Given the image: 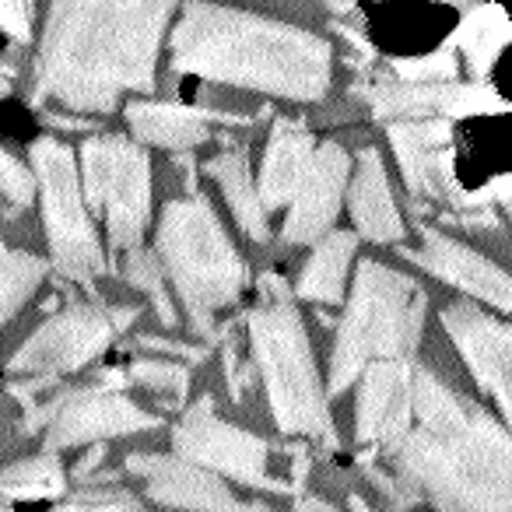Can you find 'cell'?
<instances>
[{"mask_svg":"<svg viewBox=\"0 0 512 512\" xmlns=\"http://www.w3.org/2000/svg\"><path fill=\"white\" fill-rule=\"evenodd\" d=\"M421 239L425 242H421L418 260L425 271H432L435 278L460 288V292L474 295V299L488 302V306L512 309V278L502 267L491 264L488 256L474 253L470 246H463V242L449 239V235H442V232H432V228H428Z\"/></svg>","mask_w":512,"mask_h":512,"instance_id":"cell-18","label":"cell"},{"mask_svg":"<svg viewBox=\"0 0 512 512\" xmlns=\"http://www.w3.org/2000/svg\"><path fill=\"white\" fill-rule=\"evenodd\" d=\"M130 379L141 386H151V390H165L183 397L186 386H190V372L183 365H169V362H137L130 369Z\"/></svg>","mask_w":512,"mask_h":512,"instance_id":"cell-30","label":"cell"},{"mask_svg":"<svg viewBox=\"0 0 512 512\" xmlns=\"http://www.w3.org/2000/svg\"><path fill=\"white\" fill-rule=\"evenodd\" d=\"M36 421L50 425V435H46V446L50 449L113 439V435H130V432H141V428L158 425L155 414H148L144 407H137L134 400H127L123 393H116L106 383L64 393Z\"/></svg>","mask_w":512,"mask_h":512,"instance_id":"cell-11","label":"cell"},{"mask_svg":"<svg viewBox=\"0 0 512 512\" xmlns=\"http://www.w3.org/2000/svg\"><path fill=\"white\" fill-rule=\"evenodd\" d=\"M176 0H53L39 99L74 113H109L127 92L155 85V60Z\"/></svg>","mask_w":512,"mask_h":512,"instance_id":"cell-1","label":"cell"},{"mask_svg":"<svg viewBox=\"0 0 512 512\" xmlns=\"http://www.w3.org/2000/svg\"><path fill=\"white\" fill-rule=\"evenodd\" d=\"M313 151H316L313 134H309L302 123H295V120L274 123L264 165H260V183H256L267 211L292 204V197L299 193L302 179H306V172H309V162H313Z\"/></svg>","mask_w":512,"mask_h":512,"instance_id":"cell-19","label":"cell"},{"mask_svg":"<svg viewBox=\"0 0 512 512\" xmlns=\"http://www.w3.org/2000/svg\"><path fill=\"white\" fill-rule=\"evenodd\" d=\"M256 288H260V309L249 316V337L264 372L274 421L288 435L334 442L327 397H323L306 327L299 309L292 306L288 285L278 274H264Z\"/></svg>","mask_w":512,"mask_h":512,"instance_id":"cell-4","label":"cell"},{"mask_svg":"<svg viewBox=\"0 0 512 512\" xmlns=\"http://www.w3.org/2000/svg\"><path fill=\"white\" fill-rule=\"evenodd\" d=\"M176 453L190 463L214 470V474H228L232 481L249 484V488H278L267 474V446L260 435H249L242 428H232L214 414L211 400H200L172 432ZM281 491V488H278Z\"/></svg>","mask_w":512,"mask_h":512,"instance_id":"cell-10","label":"cell"},{"mask_svg":"<svg viewBox=\"0 0 512 512\" xmlns=\"http://www.w3.org/2000/svg\"><path fill=\"white\" fill-rule=\"evenodd\" d=\"M358 239L351 232H327L316 242L309 256L306 271L299 278V295L313 302H341L344 299V278H348L351 256H355Z\"/></svg>","mask_w":512,"mask_h":512,"instance_id":"cell-23","label":"cell"},{"mask_svg":"<svg viewBox=\"0 0 512 512\" xmlns=\"http://www.w3.org/2000/svg\"><path fill=\"white\" fill-rule=\"evenodd\" d=\"M134 309H99V306H67L64 313L50 316L8 362L11 376L29 379H57L88 365L109 341L130 323Z\"/></svg>","mask_w":512,"mask_h":512,"instance_id":"cell-9","label":"cell"},{"mask_svg":"<svg viewBox=\"0 0 512 512\" xmlns=\"http://www.w3.org/2000/svg\"><path fill=\"white\" fill-rule=\"evenodd\" d=\"M207 172L218 179V186H221V193H225L228 207H232L235 221L246 228L249 239L267 242V235H271V228H267V207L253 183V169H249L246 148L221 151L218 158L207 162Z\"/></svg>","mask_w":512,"mask_h":512,"instance_id":"cell-22","label":"cell"},{"mask_svg":"<svg viewBox=\"0 0 512 512\" xmlns=\"http://www.w3.org/2000/svg\"><path fill=\"white\" fill-rule=\"evenodd\" d=\"M425 327V292L407 274L365 260L341 320L330 358V393H341L365 365L379 358H407Z\"/></svg>","mask_w":512,"mask_h":512,"instance_id":"cell-5","label":"cell"},{"mask_svg":"<svg viewBox=\"0 0 512 512\" xmlns=\"http://www.w3.org/2000/svg\"><path fill=\"white\" fill-rule=\"evenodd\" d=\"M32 204V176L18 158L0 148V211L22 214Z\"/></svg>","mask_w":512,"mask_h":512,"instance_id":"cell-28","label":"cell"},{"mask_svg":"<svg viewBox=\"0 0 512 512\" xmlns=\"http://www.w3.org/2000/svg\"><path fill=\"white\" fill-rule=\"evenodd\" d=\"M85 204L106 218L113 249L141 246L151 214V165L148 155L127 137H92L81 148Z\"/></svg>","mask_w":512,"mask_h":512,"instance_id":"cell-8","label":"cell"},{"mask_svg":"<svg viewBox=\"0 0 512 512\" xmlns=\"http://www.w3.org/2000/svg\"><path fill=\"white\" fill-rule=\"evenodd\" d=\"M491 193H495V197L502 200L505 211H509V218H512V176L495 179V186H491Z\"/></svg>","mask_w":512,"mask_h":512,"instance_id":"cell-32","label":"cell"},{"mask_svg":"<svg viewBox=\"0 0 512 512\" xmlns=\"http://www.w3.org/2000/svg\"><path fill=\"white\" fill-rule=\"evenodd\" d=\"M442 327L460 348L474 379L495 397L512 432V327L481 313L470 302H456L442 313Z\"/></svg>","mask_w":512,"mask_h":512,"instance_id":"cell-12","label":"cell"},{"mask_svg":"<svg viewBox=\"0 0 512 512\" xmlns=\"http://www.w3.org/2000/svg\"><path fill=\"white\" fill-rule=\"evenodd\" d=\"M509 39H512L509 15H505L498 4H481V8H474L467 18H463L453 43L467 53L470 71L481 78V74H488V67L495 64L498 50H502Z\"/></svg>","mask_w":512,"mask_h":512,"instance_id":"cell-24","label":"cell"},{"mask_svg":"<svg viewBox=\"0 0 512 512\" xmlns=\"http://www.w3.org/2000/svg\"><path fill=\"white\" fill-rule=\"evenodd\" d=\"M172 67L295 102H316L330 88L327 39L204 0L186 4L172 29Z\"/></svg>","mask_w":512,"mask_h":512,"instance_id":"cell-2","label":"cell"},{"mask_svg":"<svg viewBox=\"0 0 512 512\" xmlns=\"http://www.w3.org/2000/svg\"><path fill=\"white\" fill-rule=\"evenodd\" d=\"M32 169H36L39 197H43V221L50 232V249L60 274L71 281H92L106 267V256L88 221L85 197H81L74 151L53 137H39L32 144Z\"/></svg>","mask_w":512,"mask_h":512,"instance_id":"cell-7","label":"cell"},{"mask_svg":"<svg viewBox=\"0 0 512 512\" xmlns=\"http://www.w3.org/2000/svg\"><path fill=\"white\" fill-rule=\"evenodd\" d=\"M376 116H477L505 113V102L488 85H456V81H383L369 92Z\"/></svg>","mask_w":512,"mask_h":512,"instance_id":"cell-15","label":"cell"},{"mask_svg":"<svg viewBox=\"0 0 512 512\" xmlns=\"http://www.w3.org/2000/svg\"><path fill=\"white\" fill-rule=\"evenodd\" d=\"M295 512H337V509L323 502V498H299V502H295Z\"/></svg>","mask_w":512,"mask_h":512,"instance_id":"cell-33","label":"cell"},{"mask_svg":"<svg viewBox=\"0 0 512 512\" xmlns=\"http://www.w3.org/2000/svg\"><path fill=\"white\" fill-rule=\"evenodd\" d=\"M400 81H453L456 78V57L453 50H439V53H428L421 60H397L393 64Z\"/></svg>","mask_w":512,"mask_h":512,"instance_id":"cell-29","label":"cell"},{"mask_svg":"<svg viewBox=\"0 0 512 512\" xmlns=\"http://www.w3.org/2000/svg\"><path fill=\"white\" fill-rule=\"evenodd\" d=\"M158 256L197 330L211 327L214 313L232 306L246 285L242 256L235 253L218 214L204 197L176 200L165 207Z\"/></svg>","mask_w":512,"mask_h":512,"instance_id":"cell-6","label":"cell"},{"mask_svg":"<svg viewBox=\"0 0 512 512\" xmlns=\"http://www.w3.org/2000/svg\"><path fill=\"white\" fill-rule=\"evenodd\" d=\"M351 218H355L358 232L372 242H393L404 235V221L393 204L383 158L372 148L362 151L358 172L351 176Z\"/></svg>","mask_w":512,"mask_h":512,"instance_id":"cell-20","label":"cell"},{"mask_svg":"<svg viewBox=\"0 0 512 512\" xmlns=\"http://www.w3.org/2000/svg\"><path fill=\"white\" fill-rule=\"evenodd\" d=\"M390 144L397 151L400 172L418 197H460L449 172V123L442 116L404 120L390 127Z\"/></svg>","mask_w":512,"mask_h":512,"instance_id":"cell-17","label":"cell"},{"mask_svg":"<svg viewBox=\"0 0 512 512\" xmlns=\"http://www.w3.org/2000/svg\"><path fill=\"white\" fill-rule=\"evenodd\" d=\"M397 474L439 512H512V435L470 404L449 425L407 432Z\"/></svg>","mask_w":512,"mask_h":512,"instance_id":"cell-3","label":"cell"},{"mask_svg":"<svg viewBox=\"0 0 512 512\" xmlns=\"http://www.w3.org/2000/svg\"><path fill=\"white\" fill-rule=\"evenodd\" d=\"M127 278H130V285H137L141 292L151 295V302H155L162 323H165V327H172V323H176V313H172V302H169V295H165V267L158 264L155 256L130 249V256H127Z\"/></svg>","mask_w":512,"mask_h":512,"instance_id":"cell-27","label":"cell"},{"mask_svg":"<svg viewBox=\"0 0 512 512\" xmlns=\"http://www.w3.org/2000/svg\"><path fill=\"white\" fill-rule=\"evenodd\" d=\"M67 484V474L57 456H36V460L11 463L0 470V505L4 502H43L57 498Z\"/></svg>","mask_w":512,"mask_h":512,"instance_id":"cell-25","label":"cell"},{"mask_svg":"<svg viewBox=\"0 0 512 512\" xmlns=\"http://www.w3.org/2000/svg\"><path fill=\"white\" fill-rule=\"evenodd\" d=\"M11 92V81H8V74H4V67H0V95H8Z\"/></svg>","mask_w":512,"mask_h":512,"instance_id":"cell-34","label":"cell"},{"mask_svg":"<svg viewBox=\"0 0 512 512\" xmlns=\"http://www.w3.org/2000/svg\"><path fill=\"white\" fill-rule=\"evenodd\" d=\"M351 158L341 144H320L302 179L299 193L292 197V214L285 221L288 242H320L330 232L341 211L344 186H348Z\"/></svg>","mask_w":512,"mask_h":512,"instance_id":"cell-16","label":"cell"},{"mask_svg":"<svg viewBox=\"0 0 512 512\" xmlns=\"http://www.w3.org/2000/svg\"><path fill=\"white\" fill-rule=\"evenodd\" d=\"M0 29L18 43L32 36V0H0Z\"/></svg>","mask_w":512,"mask_h":512,"instance_id":"cell-31","label":"cell"},{"mask_svg":"<svg viewBox=\"0 0 512 512\" xmlns=\"http://www.w3.org/2000/svg\"><path fill=\"white\" fill-rule=\"evenodd\" d=\"M414 418V376L407 358H379L365 369L358 390V439L372 446H400Z\"/></svg>","mask_w":512,"mask_h":512,"instance_id":"cell-14","label":"cell"},{"mask_svg":"<svg viewBox=\"0 0 512 512\" xmlns=\"http://www.w3.org/2000/svg\"><path fill=\"white\" fill-rule=\"evenodd\" d=\"M127 467L144 477L148 495L169 509L190 512H267L260 505L239 502L232 488L214 470L190 460H169V456H130Z\"/></svg>","mask_w":512,"mask_h":512,"instance_id":"cell-13","label":"cell"},{"mask_svg":"<svg viewBox=\"0 0 512 512\" xmlns=\"http://www.w3.org/2000/svg\"><path fill=\"white\" fill-rule=\"evenodd\" d=\"M0 512H11V509H4V505H0Z\"/></svg>","mask_w":512,"mask_h":512,"instance_id":"cell-35","label":"cell"},{"mask_svg":"<svg viewBox=\"0 0 512 512\" xmlns=\"http://www.w3.org/2000/svg\"><path fill=\"white\" fill-rule=\"evenodd\" d=\"M43 274H46L43 260L25 253H11L0 242V327L29 302V295L39 288Z\"/></svg>","mask_w":512,"mask_h":512,"instance_id":"cell-26","label":"cell"},{"mask_svg":"<svg viewBox=\"0 0 512 512\" xmlns=\"http://www.w3.org/2000/svg\"><path fill=\"white\" fill-rule=\"evenodd\" d=\"M207 120L211 113L190 106H172V102H130L127 123L137 141L155 144V148L186 151L207 141Z\"/></svg>","mask_w":512,"mask_h":512,"instance_id":"cell-21","label":"cell"}]
</instances>
